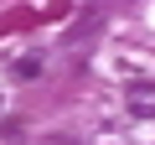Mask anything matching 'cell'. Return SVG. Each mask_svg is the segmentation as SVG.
<instances>
[{"label":"cell","mask_w":155,"mask_h":145,"mask_svg":"<svg viewBox=\"0 0 155 145\" xmlns=\"http://www.w3.org/2000/svg\"><path fill=\"white\" fill-rule=\"evenodd\" d=\"M129 109L134 114H155V88H129Z\"/></svg>","instance_id":"6da1fadb"}]
</instances>
